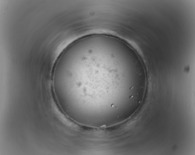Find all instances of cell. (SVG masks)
Here are the masks:
<instances>
[{
  "label": "cell",
  "mask_w": 195,
  "mask_h": 155,
  "mask_svg": "<svg viewBox=\"0 0 195 155\" xmlns=\"http://www.w3.org/2000/svg\"><path fill=\"white\" fill-rule=\"evenodd\" d=\"M61 77L82 88L85 102L117 113L146 80L141 60L130 46L119 39L99 36L85 38L69 48Z\"/></svg>",
  "instance_id": "1"
}]
</instances>
